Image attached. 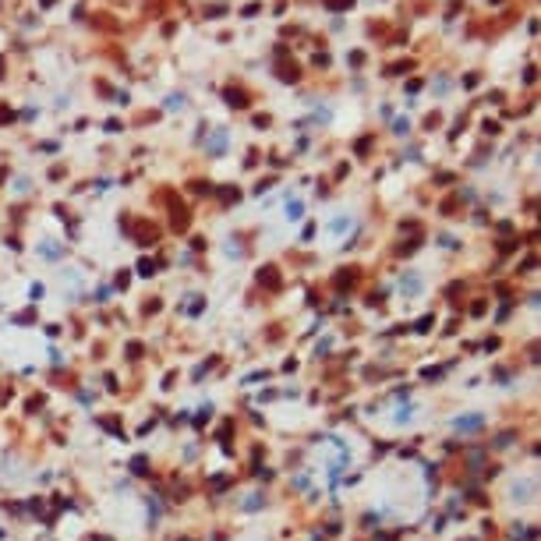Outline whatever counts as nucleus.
I'll return each instance as SVG.
<instances>
[{
	"label": "nucleus",
	"instance_id": "1",
	"mask_svg": "<svg viewBox=\"0 0 541 541\" xmlns=\"http://www.w3.org/2000/svg\"><path fill=\"white\" fill-rule=\"evenodd\" d=\"M481 424H485V417H478V414L474 417H456V432H478Z\"/></svg>",
	"mask_w": 541,
	"mask_h": 541
},
{
	"label": "nucleus",
	"instance_id": "2",
	"mask_svg": "<svg viewBox=\"0 0 541 541\" xmlns=\"http://www.w3.org/2000/svg\"><path fill=\"white\" fill-rule=\"evenodd\" d=\"M223 149H226V135H223V131H216V135H212V142H209V152H212V156H219Z\"/></svg>",
	"mask_w": 541,
	"mask_h": 541
},
{
	"label": "nucleus",
	"instance_id": "3",
	"mask_svg": "<svg viewBox=\"0 0 541 541\" xmlns=\"http://www.w3.org/2000/svg\"><path fill=\"white\" fill-rule=\"evenodd\" d=\"M131 471H135L138 478H142V474H149V456H135V460H131Z\"/></svg>",
	"mask_w": 541,
	"mask_h": 541
},
{
	"label": "nucleus",
	"instance_id": "4",
	"mask_svg": "<svg viewBox=\"0 0 541 541\" xmlns=\"http://www.w3.org/2000/svg\"><path fill=\"white\" fill-rule=\"evenodd\" d=\"M287 212H290V219H301V212H304V205H301V202H290V205H287Z\"/></svg>",
	"mask_w": 541,
	"mask_h": 541
},
{
	"label": "nucleus",
	"instance_id": "5",
	"mask_svg": "<svg viewBox=\"0 0 541 541\" xmlns=\"http://www.w3.org/2000/svg\"><path fill=\"white\" fill-rule=\"evenodd\" d=\"M273 273H276V269H262V283H269V287H276V276H273Z\"/></svg>",
	"mask_w": 541,
	"mask_h": 541
},
{
	"label": "nucleus",
	"instance_id": "6",
	"mask_svg": "<svg viewBox=\"0 0 541 541\" xmlns=\"http://www.w3.org/2000/svg\"><path fill=\"white\" fill-rule=\"evenodd\" d=\"M262 506V495H248V502H244V510H258Z\"/></svg>",
	"mask_w": 541,
	"mask_h": 541
},
{
	"label": "nucleus",
	"instance_id": "7",
	"mask_svg": "<svg viewBox=\"0 0 541 541\" xmlns=\"http://www.w3.org/2000/svg\"><path fill=\"white\" fill-rule=\"evenodd\" d=\"M138 273H142V276H152V262H149V258L138 262Z\"/></svg>",
	"mask_w": 541,
	"mask_h": 541
},
{
	"label": "nucleus",
	"instance_id": "8",
	"mask_svg": "<svg viewBox=\"0 0 541 541\" xmlns=\"http://www.w3.org/2000/svg\"><path fill=\"white\" fill-rule=\"evenodd\" d=\"M428 326H432V315H424V319L417 322V329H414V333H428Z\"/></svg>",
	"mask_w": 541,
	"mask_h": 541
},
{
	"label": "nucleus",
	"instance_id": "9",
	"mask_svg": "<svg viewBox=\"0 0 541 541\" xmlns=\"http://www.w3.org/2000/svg\"><path fill=\"white\" fill-rule=\"evenodd\" d=\"M167 106H170V110H177V106H184V96H170V99H167Z\"/></svg>",
	"mask_w": 541,
	"mask_h": 541
}]
</instances>
